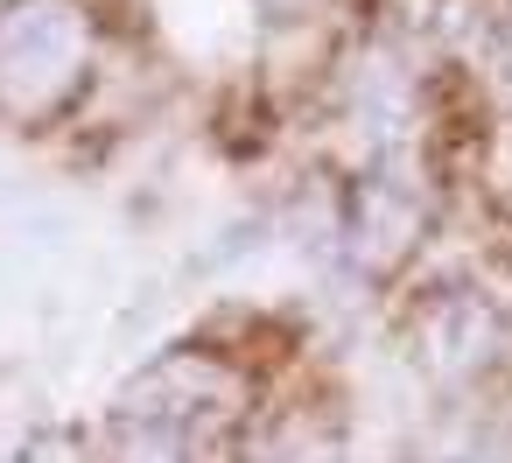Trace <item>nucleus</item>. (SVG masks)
<instances>
[{"instance_id":"nucleus-1","label":"nucleus","mask_w":512,"mask_h":463,"mask_svg":"<svg viewBox=\"0 0 512 463\" xmlns=\"http://www.w3.org/2000/svg\"><path fill=\"white\" fill-rule=\"evenodd\" d=\"M232 428V379L204 358L155 365L120 407V456L127 463H211Z\"/></svg>"}]
</instances>
